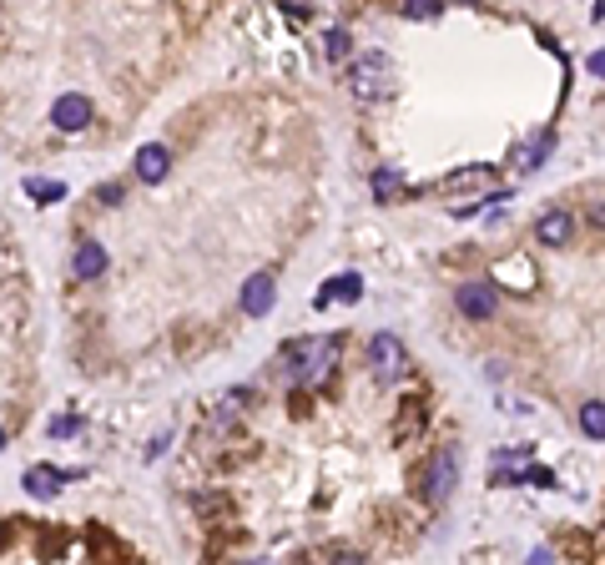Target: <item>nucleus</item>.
<instances>
[{
    "label": "nucleus",
    "instance_id": "6ab92c4d",
    "mask_svg": "<svg viewBox=\"0 0 605 565\" xmlns=\"http://www.w3.org/2000/svg\"><path fill=\"white\" fill-rule=\"evenodd\" d=\"M81 429V419L76 414H66V419H51V434H56V440H66V434H76Z\"/></svg>",
    "mask_w": 605,
    "mask_h": 565
},
{
    "label": "nucleus",
    "instance_id": "f3484780",
    "mask_svg": "<svg viewBox=\"0 0 605 565\" xmlns=\"http://www.w3.org/2000/svg\"><path fill=\"white\" fill-rule=\"evenodd\" d=\"M439 0H403V20H434Z\"/></svg>",
    "mask_w": 605,
    "mask_h": 565
},
{
    "label": "nucleus",
    "instance_id": "9b49d317",
    "mask_svg": "<svg viewBox=\"0 0 605 565\" xmlns=\"http://www.w3.org/2000/svg\"><path fill=\"white\" fill-rule=\"evenodd\" d=\"M71 267H76V278H101V273H107V248H101L96 237H81Z\"/></svg>",
    "mask_w": 605,
    "mask_h": 565
},
{
    "label": "nucleus",
    "instance_id": "1a4fd4ad",
    "mask_svg": "<svg viewBox=\"0 0 605 565\" xmlns=\"http://www.w3.org/2000/svg\"><path fill=\"white\" fill-rule=\"evenodd\" d=\"M171 172V152L162 147V141H147L137 152V177L141 182H162V177Z\"/></svg>",
    "mask_w": 605,
    "mask_h": 565
},
{
    "label": "nucleus",
    "instance_id": "20e7f679",
    "mask_svg": "<svg viewBox=\"0 0 605 565\" xmlns=\"http://www.w3.org/2000/svg\"><path fill=\"white\" fill-rule=\"evenodd\" d=\"M369 369L378 378H399L403 369H409V359H403V344L394 338V333H378L369 344Z\"/></svg>",
    "mask_w": 605,
    "mask_h": 565
},
{
    "label": "nucleus",
    "instance_id": "f03ea898",
    "mask_svg": "<svg viewBox=\"0 0 605 565\" xmlns=\"http://www.w3.org/2000/svg\"><path fill=\"white\" fill-rule=\"evenodd\" d=\"M388 76H394V66H388L384 51H369V56H358L348 66V86H354L358 101H378L388 92Z\"/></svg>",
    "mask_w": 605,
    "mask_h": 565
},
{
    "label": "nucleus",
    "instance_id": "0eeeda50",
    "mask_svg": "<svg viewBox=\"0 0 605 565\" xmlns=\"http://www.w3.org/2000/svg\"><path fill=\"white\" fill-rule=\"evenodd\" d=\"M273 298H278V288H273V278H267V273H252V278L243 282V314L263 318L267 308H273Z\"/></svg>",
    "mask_w": 605,
    "mask_h": 565
},
{
    "label": "nucleus",
    "instance_id": "39448f33",
    "mask_svg": "<svg viewBox=\"0 0 605 565\" xmlns=\"http://www.w3.org/2000/svg\"><path fill=\"white\" fill-rule=\"evenodd\" d=\"M495 308H499L495 282H465V288H459V314L465 318H490Z\"/></svg>",
    "mask_w": 605,
    "mask_h": 565
},
{
    "label": "nucleus",
    "instance_id": "423d86ee",
    "mask_svg": "<svg viewBox=\"0 0 605 565\" xmlns=\"http://www.w3.org/2000/svg\"><path fill=\"white\" fill-rule=\"evenodd\" d=\"M51 122L61 126V131H81V126L92 122V96H81V92H66L56 107H51Z\"/></svg>",
    "mask_w": 605,
    "mask_h": 565
},
{
    "label": "nucleus",
    "instance_id": "9d476101",
    "mask_svg": "<svg viewBox=\"0 0 605 565\" xmlns=\"http://www.w3.org/2000/svg\"><path fill=\"white\" fill-rule=\"evenodd\" d=\"M550 152H555V131H535L525 147H514V157H510V162L520 167V172H535V167L550 157Z\"/></svg>",
    "mask_w": 605,
    "mask_h": 565
},
{
    "label": "nucleus",
    "instance_id": "f8f14e48",
    "mask_svg": "<svg viewBox=\"0 0 605 565\" xmlns=\"http://www.w3.org/2000/svg\"><path fill=\"white\" fill-rule=\"evenodd\" d=\"M575 233V218L570 212H550V218H540V227H535V237H540L545 248H565Z\"/></svg>",
    "mask_w": 605,
    "mask_h": 565
},
{
    "label": "nucleus",
    "instance_id": "ddd939ff",
    "mask_svg": "<svg viewBox=\"0 0 605 565\" xmlns=\"http://www.w3.org/2000/svg\"><path fill=\"white\" fill-rule=\"evenodd\" d=\"M61 480H66V474L56 470V465H31V470H26V489H31L36 500L56 495V489H61Z\"/></svg>",
    "mask_w": 605,
    "mask_h": 565
},
{
    "label": "nucleus",
    "instance_id": "f257e3e1",
    "mask_svg": "<svg viewBox=\"0 0 605 565\" xmlns=\"http://www.w3.org/2000/svg\"><path fill=\"white\" fill-rule=\"evenodd\" d=\"M338 354H343V344L333 338V333H323V338H293V344L283 348L278 369L293 378V384L313 389V384H323V378L338 369Z\"/></svg>",
    "mask_w": 605,
    "mask_h": 565
},
{
    "label": "nucleus",
    "instance_id": "aec40b11",
    "mask_svg": "<svg viewBox=\"0 0 605 565\" xmlns=\"http://www.w3.org/2000/svg\"><path fill=\"white\" fill-rule=\"evenodd\" d=\"M96 203H122V182H107V187H96Z\"/></svg>",
    "mask_w": 605,
    "mask_h": 565
},
{
    "label": "nucleus",
    "instance_id": "4be33fe9",
    "mask_svg": "<svg viewBox=\"0 0 605 565\" xmlns=\"http://www.w3.org/2000/svg\"><path fill=\"white\" fill-rule=\"evenodd\" d=\"M0 450H5V429H0Z\"/></svg>",
    "mask_w": 605,
    "mask_h": 565
},
{
    "label": "nucleus",
    "instance_id": "dca6fc26",
    "mask_svg": "<svg viewBox=\"0 0 605 565\" xmlns=\"http://www.w3.org/2000/svg\"><path fill=\"white\" fill-rule=\"evenodd\" d=\"M26 192H31L36 203H61V197H66L61 182H41V177H31V182H26Z\"/></svg>",
    "mask_w": 605,
    "mask_h": 565
},
{
    "label": "nucleus",
    "instance_id": "412c9836",
    "mask_svg": "<svg viewBox=\"0 0 605 565\" xmlns=\"http://www.w3.org/2000/svg\"><path fill=\"white\" fill-rule=\"evenodd\" d=\"M283 16H288V20H308V5H298V0H283Z\"/></svg>",
    "mask_w": 605,
    "mask_h": 565
},
{
    "label": "nucleus",
    "instance_id": "4468645a",
    "mask_svg": "<svg viewBox=\"0 0 605 565\" xmlns=\"http://www.w3.org/2000/svg\"><path fill=\"white\" fill-rule=\"evenodd\" d=\"M580 429H585L590 440H605V404L601 399H590V404L580 409Z\"/></svg>",
    "mask_w": 605,
    "mask_h": 565
},
{
    "label": "nucleus",
    "instance_id": "2eb2a0df",
    "mask_svg": "<svg viewBox=\"0 0 605 565\" xmlns=\"http://www.w3.org/2000/svg\"><path fill=\"white\" fill-rule=\"evenodd\" d=\"M323 51H328V61H348V56H354V41H348V31H328Z\"/></svg>",
    "mask_w": 605,
    "mask_h": 565
},
{
    "label": "nucleus",
    "instance_id": "7ed1b4c3",
    "mask_svg": "<svg viewBox=\"0 0 605 565\" xmlns=\"http://www.w3.org/2000/svg\"><path fill=\"white\" fill-rule=\"evenodd\" d=\"M454 474H459V465H454V450H434V459L424 465V495L429 500H450V489H454Z\"/></svg>",
    "mask_w": 605,
    "mask_h": 565
},
{
    "label": "nucleus",
    "instance_id": "6e6552de",
    "mask_svg": "<svg viewBox=\"0 0 605 565\" xmlns=\"http://www.w3.org/2000/svg\"><path fill=\"white\" fill-rule=\"evenodd\" d=\"M358 293H363V278L358 273H338V278L323 282V293H318V308H333V303H358Z\"/></svg>",
    "mask_w": 605,
    "mask_h": 565
},
{
    "label": "nucleus",
    "instance_id": "a211bd4d",
    "mask_svg": "<svg viewBox=\"0 0 605 565\" xmlns=\"http://www.w3.org/2000/svg\"><path fill=\"white\" fill-rule=\"evenodd\" d=\"M399 187H403L399 172H373V192H378V197H394Z\"/></svg>",
    "mask_w": 605,
    "mask_h": 565
}]
</instances>
